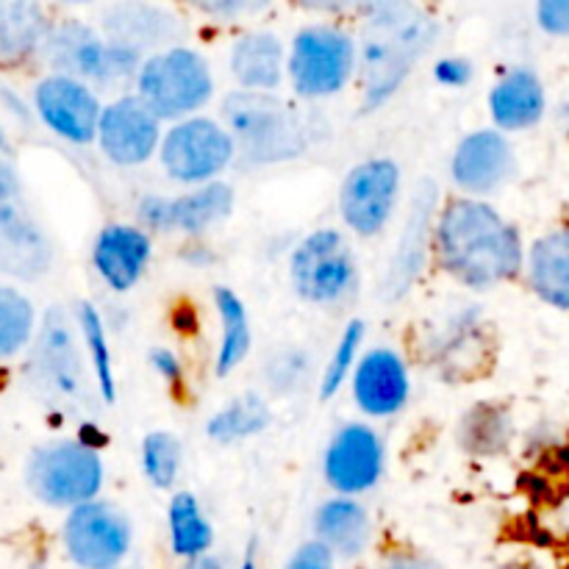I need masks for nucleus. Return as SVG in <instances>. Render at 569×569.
<instances>
[{"instance_id": "f257e3e1", "label": "nucleus", "mask_w": 569, "mask_h": 569, "mask_svg": "<svg viewBox=\"0 0 569 569\" xmlns=\"http://www.w3.org/2000/svg\"><path fill=\"white\" fill-rule=\"evenodd\" d=\"M442 267L467 287H495L522 267L520 233L481 200H453L437 228Z\"/></svg>"}, {"instance_id": "f03ea898", "label": "nucleus", "mask_w": 569, "mask_h": 569, "mask_svg": "<svg viewBox=\"0 0 569 569\" xmlns=\"http://www.w3.org/2000/svg\"><path fill=\"white\" fill-rule=\"evenodd\" d=\"M361 37V92L365 109H378L387 103L415 61L431 48L437 39V22L426 11L409 3H376L370 6Z\"/></svg>"}, {"instance_id": "7ed1b4c3", "label": "nucleus", "mask_w": 569, "mask_h": 569, "mask_svg": "<svg viewBox=\"0 0 569 569\" xmlns=\"http://www.w3.org/2000/svg\"><path fill=\"white\" fill-rule=\"evenodd\" d=\"M222 114L250 164H272L303 153V128L276 94L239 89L226 98Z\"/></svg>"}, {"instance_id": "20e7f679", "label": "nucleus", "mask_w": 569, "mask_h": 569, "mask_svg": "<svg viewBox=\"0 0 569 569\" xmlns=\"http://www.w3.org/2000/svg\"><path fill=\"white\" fill-rule=\"evenodd\" d=\"M211 70L189 48H167L139 67V98L156 117H181L198 111L211 98Z\"/></svg>"}, {"instance_id": "39448f33", "label": "nucleus", "mask_w": 569, "mask_h": 569, "mask_svg": "<svg viewBox=\"0 0 569 569\" xmlns=\"http://www.w3.org/2000/svg\"><path fill=\"white\" fill-rule=\"evenodd\" d=\"M103 483L100 456L83 442H56L39 448L28 461V487L48 506L92 503Z\"/></svg>"}, {"instance_id": "423d86ee", "label": "nucleus", "mask_w": 569, "mask_h": 569, "mask_svg": "<svg viewBox=\"0 0 569 569\" xmlns=\"http://www.w3.org/2000/svg\"><path fill=\"white\" fill-rule=\"evenodd\" d=\"M44 56L61 76L67 78H89V81L114 83L131 76L137 70L139 50L126 44L103 42L92 28L81 22H64L53 28L44 39Z\"/></svg>"}, {"instance_id": "0eeeda50", "label": "nucleus", "mask_w": 569, "mask_h": 569, "mask_svg": "<svg viewBox=\"0 0 569 569\" xmlns=\"http://www.w3.org/2000/svg\"><path fill=\"white\" fill-rule=\"evenodd\" d=\"M356 67V44L342 28L311 26L298 33L289 56V76L306 98H326L350 81Z\"/></svg>"}, {"instance_id": "6e6552de", "label": "nucleus", "mask_w": 569, "mask_h": 569, "mask_svg": "<svg viewBox=\"0 0 569 569\" xmlns=\"http://www.w3.org/2000/svg\"><path fill=\"white\" fill-rule=\"evenodd\" d=\"M356 281V261L337 231H317L298 244L292 256V283L309 303H333Z\"/></svg>"}, {"instance_id": "1a4fd4ad", "label": "nucleus", "mask_w": 569, "mask_h": 569, "mask_svg": "<svg viewBox=\"0 0 569 569\" xmlns=\"http://www.w3.org/2000/svg\"><path fill=\"white\" fill-rule=\"evenodd\" d=\"M64 548L81 569H114L131 548V526L106 503H83L64 522Z\"/></svg>"}, {"instance_id": "9d476101", "label": "nucleus", "mask_w": 569, "mask_h": 569, "mask_svg": "<svg viewBox=\"0 0 569 569\" xmlns=\"http://www.w3.org/2000/svg\"><path fill=\"white\" fill-rule=\"evenodd\" d=\"M233 137L211 120H187L172 128L161 144L167 172L183 183L214 178L231 164Z\"/></svg>"}, {"instance_id": "9b49d317", "label": "nucleus", "mask_w": 569, "mask_h": 569, "mask_svg": "<svg viewBox=\"0 0 569 569\" xmlns=\"http://www.w3.org/2000/svg\"><path fill=\"white\" fill-rule=\"evenodd\" d=\"M400 170L389 159H370L353 167L342 183V217L356 233L372 237L389 222L398 200Z\"/></svg>"}, {"instance_id": "f8f14e48", "label": "nucleus", "mask_w": 569, "mask_h": 569, "mask_svg": "<svg viewBox=\"0 0 569 569\" xmlns=\"http://www.w3.org/2000/svg\"><path fill=\"white\" fill-rule=\"evenodd\" d=\"M37 111L50 131L76 144L92 142L98 137L100 117H103V109L87 83L67 76H50L39 83Z\"/></svg>"}, {"instance_id": "ddd939ff", "label": "nucleus", "mask_w": 569, "mask_h": 569, "mask_svg": "<svg viewBox=\"0 0 569 569\" xmlns=\"http://www.w3.org/2000/svg\"><path fill=\"white\" fill-rule=\"evenodd\" d=\"M33 381L56 400H72L81 389V356L72 326L61 309H50L31 359Z\"/></svg>"}, {"instance_id": "4468645a", "label": "nucleus", "mask_w": 569, "mask_h": 569, "mask_svg": "<svg viewBox=\"0 0 569 569\" xmlns=\"http://www.w3.org/2000/svg\"><path fill=\"white\" fill-rule=\"evenodd\" d=\"M100 148L114 164H142L159 144V117L142 98H120L100 117Z\"/></svg>"}, {"instance_id": "2eb2a0df", "label": "nucleus", "mask_w": 569, "mask_h": 569, "mask_svg": "<svg viewBox=\"0 0 569 569\" xmlns=\"http://www.w3.org/2000/svg\"><path fill=\"white\" fill-rule=\"evenodd\" d=\"M383 448L367 426H348L333 437L326 453V478L337 492L359 495L381 478Z\"/></svg>"}, {"instance_id": "dca6fc26", "label": "nucleus", "mask_w": 569, "mask_h": 569, "mask_svg": "<svg viewBox=\"0 0 569 569\" xmlns=\"http://www.w3.org/2000/svg\"><path fill=\"white\" fill-rule=\"evenodd\" d=\"M233 206V192L228 183H209L183 198H144L139 217L156 231H203L211 222L228 217Z\"/></svg>"}, {"instance_id": "f3484780", "label": "nucleus", "mask_w": 569, "mask_h": 569, "mask_svg": "<svg viewBox=\"0 0 569 569\" xmlns=\"http://www.w3.org/2000/svg\"><path fill=\"white\" fill-rule=\"evenodd\" d=\"M0 267L26 281L50 267L48 237L14 200L0 203Z\"/></svg>"}, {"instance_id": "a211bd4d", "label": "nucleus", "mask_w": 569, "mask_h": 569, "mask_svg": "<svg viewBox=\"0 0 569 569\" xmlns=\"http://www.w3.org/2000/svg\"><path fill=\"white\" fill-rule=\"evenodd\" d=\"M353 395L361 411L372 417H389L403 409L409 398V376L392 350H372L361 359L353 376Z\"/></svg>"}, {"instance_id": "6ab92c4d", "label": "nucleus", "mask_w": 569, "mask_h": 569, "mask_svg": "<svg viewBox=\"0 0 569 569\" xmlns=\"http://www.w3.org/2000/svg\"><path fill=\"white\" fill-rule=\"evenodd\" d=\"M511 172V148L500 133L478 131L459 144L453 156V178L470 192H492Z\"/></svg>"}, {"instance_id": "aec40b11", "label": "nucleus", "mask_w": 569, "mask_h": 569, "mask_svg": "<svg viewBox=\"0 0 569 569\" xmlns=\"http://www.w3.org/2000/svg\"><path fill=\"white\" fill-rule=\"evenodd\" d=\"M150 259V239L139 228L109 226L94 242V267L117 292H126L142 276Z\"/></svg>"}, {"instance_id": "412c9836", "label": "nucleus", "mask_w": 569, "mask_h": 569, "mask_svg": "<svg viewBox=\"0 0 569 569\" xmlns=\"http://www.w3.org/2000/svg\"><path fill=\"white\" fill-rule=\"evenodd\" d=\"M433 200H437V189H433L431 181H422L420 187H417L415 203H411L409 226H406L398 253H395L392 264H389V276H387L389 298H400V295L411 287L417 272L422 270V250H426L428 220H431Z\"/></svg>"}, {"instance_id": "4be33fe9", "label": "nucleus", "mask_w": 569, "mask_h": 569, "mask_svg": "<svg viewBox=\"0 0 569 569\" xmlns=\"http://www.w3.org/2000/svg\"><path fill=\"white\" fill-rule=\"evenodd\" d=\"M492 117L506 131H520V128L537 126L545 111V89L537 72L517 67L503 81L492 89Z\"/></svg>"}, {"instance_id": "5701e85b", "label": "nucleus", "mask_w": 569, "mask_h": 569, "mask_svg": "<svg viewBox=\"0 0 569 569\" xmlns=\"http://www.w3.org/2000/svg\"><path fill=\"white\" fill-rule=\"evenodd\" d=\"M106 31H109L114 44L139 50L144 44L170 42L181 31V26H178V17L167 14L164 9L142 3H122L106 11Z\"/></svg>"}, {"instance_id": "b1692460", "label": "nucleus", "mask_w": 569, "mask_h": 569, "mask_svg": "<svg viewBox=\"0 0 569 569\" xmlns=\"http://www.w3.org/2000/svg\"><path fill=\"white\" fill-rule=\"evenodd\" d=\"M231 70L248 92L276 89L283 78L281 39L267 31H256L242 37L233 44Z\"/></svg>"}, {"instance_id": "393cba45", "label": "nucleus", "mask_w": 569, "mask_h": 569, "mask_svg": "<svg viewBox=\"0 0 569 569\" xmlns=\"http://www.w3.org/2000/svg\"><path fill=\"white\" fill-rule=\"evenodd\" d=\"M528 276L539 298L569 311V226L533 244Z\"/></svg>"}, {"instance_id": "a878e982", "label": "nucleus", "mask_w": 569, "mask_h": 569, "mask_svg": "<svg viewBox=\"0 0 569 569\" xmlns=\"http://www.w3.org/2000/svg\"><path fill=\"white\" fill-rule=\"evenodd\" d=\"M317 533L331 553L359 556L370 542V520L353 500H328L317 511Z\"/></svg>"}, {"instance_id": "bb28decb", "label": "nucleus", "mask_w": 569, "mask_h": 569, "mask_svg": "<svg viewBox=\"0 0 569 569\" xmlns=\"http://www.w3.org/2000/svg\"><path fill=\"white\" fill-rule=\"evenodd\" d=\"M44 11L37 3H0V61L28 59L48 39Z\"/></svg>"}, {"instance_id": "cd10ccee", "label": "nucleus", "mask_w": 569, "mask_h": 569, "mask_svg": "<svg viewBox=\"0 0 569 569\" xmlns=\"http://www.w3.org/2000/svg\"><path fill=\"white\" fill-rule=\"evenodd\" d=\"M170 545L172 553L183 559H200L211 545V526L206 522L198 500L181 492L170 503Z\"/></svg>"}, {"instance_id": "c85d7f7f", "label": "nucleus", "mask_w": 569, "mask_h": 569, "mask_svg": "<svg viewBox=\"0 0 569 569\" xmlns=\"http://www.w3.org/2000/svg\"><path fill=\"white\" fill-rule=\"evenodd\" d=\"M214 303L217 311L222 317V345H220V356H217V372L220 376H228L233 367L242 365V359L248 356L250 350V326H248V315H244V306L231 289L220 287L214 292Z\"/></svg>"}, {"instance_id": "c756f323", "label": "nucleus", "mask_w": 569, "mask_h": 569, "mask_svg": "<svg viewBox=\"0 0 569 569\" xmlns=\"http://www.w3.org/2000/svg\"><path fill=\"white\" fill-rule=\"evenodd\" d=\"M267 422H270V409H267L264 400L256 398V395H244V398H237L233 403H228L220 415L211 417L209 437L214 442L228 445L264 431Z\"/></svg>"}, {"instance_id": "7c9ffc66", "label": "nucleus", "mask_w": 569, "mask_h": 569, "mask_svg": "<svg viewBox=\"0 0 569 569\" xmlns=\"http://www.w3.org/2000/svg\"><path fill=\"white\" fill-rule=\"evenodd\" d=\"M33 331V306L17 289L0 287V359L20 353Z\"/></svg>"}, {"instance_id": "2f4dec72", "label": "nucleus", "mask_w": 569, "mask_h": 569, "mask_svg": "<svg viewBox=\"0 0 569 569\" xmlns=\"http://www.w3.org/2000/svg\"><path fill=\"white\" fill-rule=\"evenodd\" d=\"M461 442H465L467 450H476V453H498L509 442V422L492 406H478L467 415Z\"/></svg>"}, {"instance_id": "473e14b6", "label": "nucleus", "mask_w": 569, "mask_h": 569, "mask_svg": "<svg viewBox=\"0 0 569 569\" xmlns=\"http://www.w3.org/2000/svg\"><path fill=\"white\" fill-rule=\"evenodd\" d=\"M81 333L83 342H87L89 356H92L94 376H98L100 395H103L106 403L114 400V370H111V353H109V339H106L103 320L94 311V306L83 303L81 306Z\"/></svg>"}, {"instance_id": "72a5a7b5", "label": "nucleus", "mask_w": 569, "mask_h": 569, "mask_svg": "<svg viewBox=\"0 0 569 569\" xmlns=\"http://www.w3.org/2000/svg\"><path fill=\"white\" fill-rule=\"evenodd\" d=\"M142 465L150 483H156L159 489H170L178 476V467H181V445H178V439L164 431L150 433L144 439Z\"/></svg>"}, {"instance_id": "f704fd0d", "label": "nucleus", "mask_w": 569, "mask_h": 569, "mask_svg": "<svg viewBox=\"0 0 569 569\" xmlns=\"http://www.w3.org/2000/svg\"><path fill=\"white\" fill-rule=\"evenodd\" d=\"M361 337H365V322L361 320H353L348 328H345L342 339H339L337 350H333L331 361H328V367H326V376H322V387H320L322 398H331V395H337L339 387L345 383V378L350 376L356 353H359Z\"/></svg>"}, {"instance_id": "c9c22d12", "label": "nucleus", "mask_w": 569, "mask_h": 569, "mask_svg": "<svg viewBox=\"0 0 569 569\" xmlns=\"http://www.w3.org/2000/svg\"><path fill=\"white\" fill-rule=\"evenodd\" d=\"M537 17L539 26L548 33H559V37L569 33V0H542Z\"/></svg>"}, {"instance_id": "e433bc0d", "label": "nucleus", "mask_w": 569, "mask_h": 569, "mask_svg": "<svg viewBox=\"0 0 569 569\" xmlns=\"http://www.w3.org/2000/svg\"><path fill=\"white\" fill-rule=\"evenodd\" d=\"M287 569H333V553L322 542H309L289 559Z\"/></svg>"}, {"instance_id": "4c0bfd02", "label": "nucleus", "mask_w": 569, "mask_h": 569, "mask_svg": "<svg viewBox=\"0 0 569 569\" xmlns=\"http://www.w3.org/2000/svg\"><path fill=\"white\" fill-rule=\"evenodd\" d=\"M433 76H437V81L445 83V87H465L472 76V67L470 61L465 59H445L439 61Z\"/></svg>"}, {"instance_id": "58836bf2", "label": "nucleus", "mask_w": 569, "mask_h": 569, "mask_svg": "<svg viewBox=\"0 0 569 569\" xmlns=\"http://www.w3.org/2000/svg\"><path fill=\"white\" fill-rule=\"evenodd\" d=\"M378 569H445L437 565L433 559H426V556H392V559L383 561Z\"/></svg>"}, {"instance_id": "ea45409f", "label": "nucleus", "mask_w": 569, "mask_h": 569, "mask_svg": "<svg viewBox=\"0 0 569 569\" xmlns=\"http://www.w3.org/2000/svg\"><path fill=\"white\" fill-rule=\"evenodd\" d=\"M150 361H153V367L167 378V381H178V378H181V365H178V359L170 350H153V353H150Z\"/></svg>"}, {"instance_id": "a19ab883", "label": "nucleus", "mask_w": 569, "mask_h": 569, "mask_svg": "<svg viewBox=\"0 0 569 569\" xmlns=\"http://www.w3.org/2000/svg\"><path fill=\"white\" fill-rule=\"evenodd\" d=\"M17 194V178L11 172V167L0 159V203L11 200Z\"/></svg>"}, {"instance_id": "79ce46f5", "label": "nucleus", "mask_w": 569, "mask_h": 569, "mask_svg": "<svg viewBox=\"0 0 569 569\" xmlns=\"http://www.w3.org/2000/svg\"><path fill=\"white\" fill-rule=\"evenodd\" d=\"M183 569H222V565L211 556H200V559H192Z\"/></svg>"}, {"instance_id": "37998d69", "label": "nucleus", "mask_w": 569, "mask_h": 569, "mask_svg": "<svg viewBox=\"0 0 569 569\" xmlns=\"http://www.w3.org/2000/svg\"><path fill=\"white\" fill-rule=\"evenodd\" d=\"M242 569H256V542H250L248 556H244V561H242Z\"/></svg>"}, {"instance_id": "c03bdc74", "label": "nucleus", "mask_w": 569, "mask_h": 569, "mask_svg": "<svg viewBox=\"0 0 569 569\" xmlns=\"http://www.w3.org/2000/svg\"><path fill=\"white\" fill-rule=\"evenodd\" d=\"M0 150H9V139H6L3 126H0Z\"/></svg>"}, {"instance_id": "a18cd8bd", "label": "nucleus", "mask_w": 569, "mask_h": 569, "mask_svg": "<svg viewBox=\"0 0 569 569\" xmlns=\"http://www.w3.org/2000/svg\"><path fill=\"white\" fill-rule=\"evenodd\" d=\"M506 569H531V567H506Z\"/></svg>"}]
</instances>
